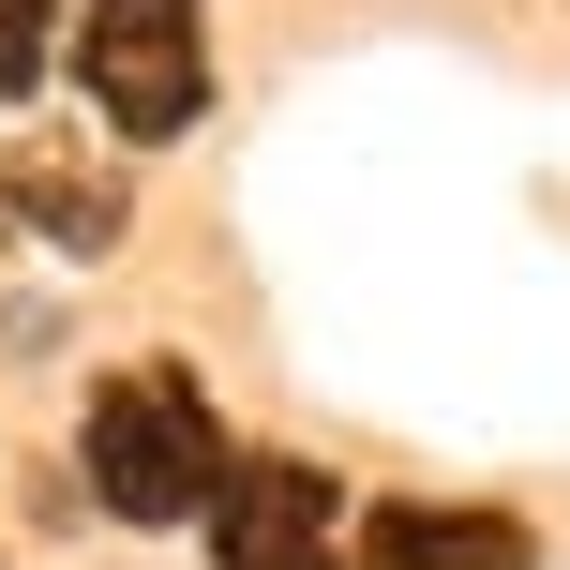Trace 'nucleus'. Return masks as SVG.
<instances>
[{"label": "nucleus", "mask_w": 570, "mask_h": 570, "mask_svg": "<svg viewBox=\"0 0 570 570\" xmlns=\"http://www.w3.org/2000/svg\"><path fill=\"white\" fill-rule=\"evenodd\" d=\"M60 60H76L90 120H106L120 150H180L210 120V16L196 0H90V16L60 30Z\"/></svg>", "instance_id": "2"}, {"label": "nucleus", "mask_w": 570, "mask_h": 570, "mask_svg": "<svg viewBox=\"0 0 570 570\" xmlns=\"http://www.w3.org/2000/svg\"><path fill=\"white\" fill-rule=\"evenodd\" d=\"M345 570H541V541L511 511H481V495H361Z\"/></svg>", "instance_id": "3"}, {"label": "nucleus", "mask_w": 570, "mask_h": 570, "mask_svg": "<svg viewBox=\"0 0 570 570\" xmlns=\"http://www.w3.org/2000/svg\"><path fill=\"white\" fill-rule=\"evenodd\" d=\"M120 226H136L120 166H90V150H0V240L90 271V256H120Z\"/></svg>", "instance_id": "4"}, {"label": "nucleus", "mask_w": 570, "mask_h": 570, "mask_svg": "<svg viewBox=\"0 0 570 570\" xmlns=\"http://www.w3.org/2000/svg\"><path fill=\"white\" fill-rule=\"evenodd\" d=\"M46 76H60V0H0V106H30Z\"/></svg>", "instance_id": "5"}, {"label": "nucleus", "mask_w": 570, "mask_h": 570, "mask_svg": "<svg viewBox=\"0 0 570 570\" xmlns=\"http://www.w3.org/2000/svg\"><path fill=\"white\" fill-rule=\"evenodd\" d=\"M76 465H90V511L106 525H210L226 495V405H210L196 361H106L90 375V421H76Z\"/></svg>", "instance_id": "1"}]
</instances>
